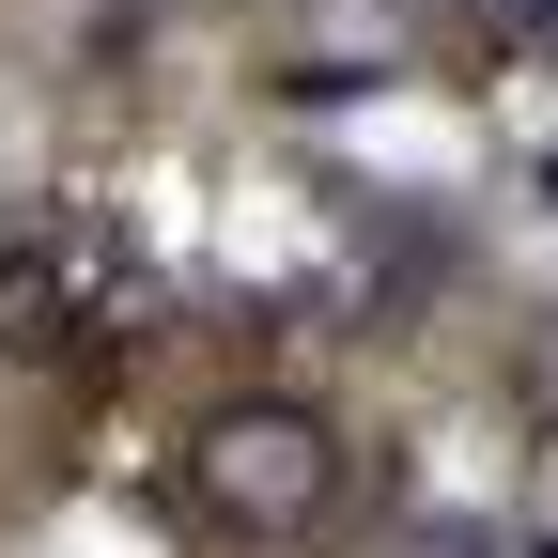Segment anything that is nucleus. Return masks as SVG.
<instances>
[{
    "instance_id": "f257e3e1",
    "label": "nucleus",
    "mask_w": 558,
    "mask_h": 558,
    "mask_svg": "<svg viewBox=\"0 0 558 558\" xmlns=\"http://www.w3.org/2000/svg\"><path fill=\"white\" fill-rule=\"evenodd\" d=\"M186 512L218 543H311L341 512V418L295 403V388H248L186 435Z\"/></svg>"
},
{
    "instance_id": "f03ea898",
    "label": "nucleus",
    "mask_w": 558,
    "mask_h": 558,
    "mask_svg": "<svg viewBox=\"0 0 558 558\" xmlns=\"http://www.w3.org/2000/svg\"><path fill=\"white\" fill-rule=\"evenodd\" d=\"M527 418H543V435H558V326L527 341Z\"/></svg>"
},
{
    "instance_id": "7ed1b4c3",
    "label": "nucleus",
    "mask_w": 558,
    "mask_h": 558,
    "mask_svg": "<svg viewBox=\"0 0 558 558\" xmlns=\"http://www.w3.org/2000/svg\"><path fill=\"white\" fill-rule=\"evenodd\" d=\"M527 558H558V543H527Z\"/></svg>"
}]
</instances>
